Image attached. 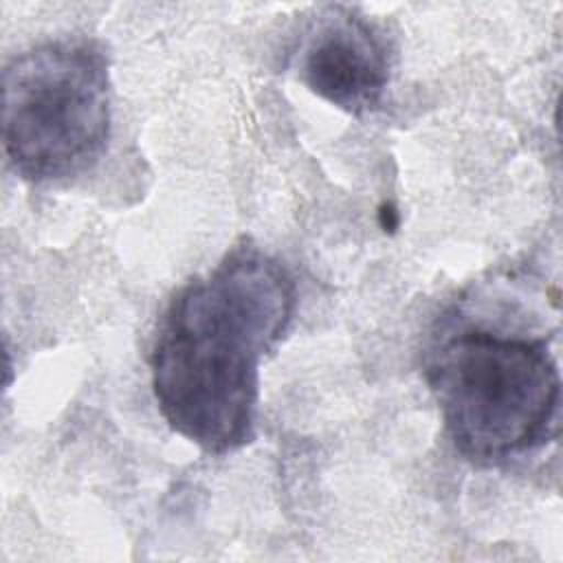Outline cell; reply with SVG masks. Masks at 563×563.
<instances>
[{"instance_id":"6da1fadb","label":"cell","mask_w":563,"mask_h":563,"mask_svg":"<svg viewBox=\"0 0 563 563\" xmlns=\"http://www.w3.org/2000/svg\"><path fill=\"white\" fill-rule=\"evenodd\" d=\"M297 282L251 240L167 303L152 356V387L165 422L205 453L253 440L260 363L292 323Z\"/></svg>"},{"instance_id":"7a4b0ae2","label":"cell","mask_w":563,"mask_h":563,"mask_svg":"<svg viewBox=\"0 0 563 563\" xmlns=\"http://www.w3.org/2000/svg\"><path fill=\"white\" fill-rule=\"evenodd\" d=\"M424 378L455 451L497 466L556 433L561 376L550 339L462 325L429 352Z\"/></svg>"},{"instance_id":"3957f363","label":"cell","mask_w":563,"mask_h":563,"mask_svg":"<svg viewBox=\"0 0 563 563\" xmlns=\"http://www.w3.org/2000/svg\"><path fill=\"white\" fill-rule=\"evenodd\" d=\"M112 125L110 59L101 42L59 37L11 57L2 70V141L26 183H57L90 169Z\"/></svg>"},{"instance_id":"277c9868","label":"cell","mask_w":563,"mask_h":563,"mask_svg":"<svg viewBox=\"0 0 563 563\" xmlns=\"http://www.w3.org/2000/svg\"><path fill=\"white\" fill-rule=\"evenodd\" d=\"M292 68L314 95L347 114L380 110L391 79L385 35L358 9L328 4L303 26Z\"/></svg>"}]
</instances>
